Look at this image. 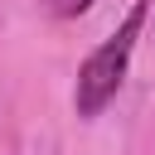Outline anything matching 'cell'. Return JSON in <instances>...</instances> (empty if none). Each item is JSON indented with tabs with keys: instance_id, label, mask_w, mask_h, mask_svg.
<instances>
[{
	"instance_id": "7a4b0ae2",
	"label": "cell",
	"mask_w": 155,
	"mask_h": 155,
	"mask_svg": "<svg viewBox=\"0 0 155 155\" xmlns=\"http://www.w3.org/2000/svg\"><path fill=\"white\" fill-rule=\"evenodd\" d=\"M97 0H58V15H82V10H92Z\"/></svg>"
},
{
	"instance_id": "6da1fadb",
	"label": "cell",
	"mask_w": 155,
	"mask_h": 155,
	"mask_svg": "<svg viewBox=\"0 0 155 155\" xmlns=\"http://www.w3.org/2000/svg\"><path fill=\"white\" fill-rule=\"evenodd\" d=\"M145 15H150V5L136 0V5L126 10V19L116 24V34L82 63V73H78V116H97V111L116 97L126 68H131V53H136V39H140Z\"/></svg>"
}]
</instances>
